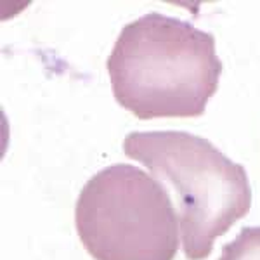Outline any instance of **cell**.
<instances>
[{
    "label": "cell",
    "mask_w": 260,
    "mask_h": 260,
    "mask_svg": "<svg viewBox=\"0 0 260 260\" xmlns=\"http://www.w3.org/2000/svg\"><path fill=\"white\" fill-rule=\"evenodd\" d=\"M113 95L141 120L201 116L219 89L212 33L149 12L125 24L106 62Z\"/></svg>",
    "instance_id": "cell-1"
},
{
    "label": "cell",
    "mask_w": 260,
    "mask_h": 260,
    "mask_svg": "<svg viewBox=\"0 0 260 260\" xmlns=\"http://www.w3.org/2000/svg\"><path fill=\"white\" fill-rule=\"evenodd\" d=\"M123 153L174 192L187 260H203L213 241L251 208L248 174L210 141L182 130L130 132Z\"/></svg>",
    "instance_id": "cell-2"
},
{
    "label": "cell",
    "mask_w": 260,
    "mask_h": 260,
    "mask_svg": "<svg viewBox=\"0 0 260 260\" xmlns=\"http://www.w3.org/2000/svg\"><path fill=\"white\" fill-rule=\"evenodd\" d=\"M177 219L167 187L127 163L87 180L75 208L78 236L94 260H174Z\"/></svg>",
    "instance_id": "cell-3"
},
{
    "label": "cell",
    "mask_w": 260,
    "mask_h": 260,
    "mask_svg": "<svg viewBox=\"0 0 260 260\" xmlns=\"http://www.w3.org/2000/svg\"><path fill=\"white\" fill-rule=\"evenodd\" d=\"M219 260H260V225L243 228L233 241L222 246Z\"/></svg>",
    "instance_id": "cell-4"
}]
</instances>
